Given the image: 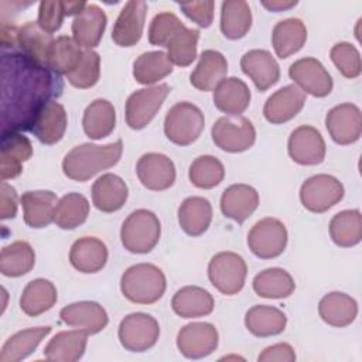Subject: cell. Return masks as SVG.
I'll return each mask as SVG.
<instances>
[{"mask_svg": "<svg viewBox=\"0 0 362 362\" xmlns=\"http://www.w3.org/2000/svg\"><path fill=\"white\" fill-rule=\"evenodd\" d=\"M82 52L83 51L74 41V38L68 35H59L54 38L48 49L47 66L57 75H68L78 65Z\"/></svg>", "mask_w": 362, "mask_h": 362, "instance_id": "f6af8a7d", "label": "cell"}, {"mask_svg": "<svg viewBox=\"0 0 362 362\" xmlns=\"http://www.w3.org/2000/svg\"><path fill=\"white\" fill-rule=\"evenodd\" d=\"M119 341L130 352H144L153 348L160 337V325L146 313H132L119 324Z\"/></svg>", "mask_w": 362, "mask_h": 362, "instance_id": "30bf717a", "label": "cell"}, {"mask_svg": "<svg viewBox=\"0 0 362 362\" xmlns=\"http://www.w3.org/2000/svg\"><path fill=\"white\" fill-rule=\"evenodd\" d=\"M182 13L197 23L202 28H208L212 24L214 20V8L215 3L212 0L206 1H187V3H178Z\"/></svg>", "mask_w": 362, "mask_h": 362, "instance_id": "db71d44e", "label": "cell"}, {"mask_svg": "<svg viewBox=\"0 0 362 362\" xmlns=\"http://www.w3.org/2000/svg\"><path fill=\"white\" fill-rule=\"evenodd\" d=\"M329 235L335 245L352 247L362 239V215L359 209H345L335 214L329 222Z\"/></svg>", "mask_w": 362, "mask_h": 362, "instance_id": "7bdbcfd3", "label": "cell"}, {"mask_svg": "<svg viewBox=\"0 0 362 362\" xmlns=\"http://www.w3.org/2000/svg\"><path fill=\"white\" fill-rule=\"evenodd\" d=\"M259 362H294L296 352L293 346L287 342H279L263 349L257 356Z\"/></svg>", "mask_w": 362, "mask_h": 362, "instance_id": "11a10c76", "label": "cell"}, {"mask_svg": "<svg viewBox=\"0 0 362 362\" xmlns=\"http://www.w3.org/2000/svg\"><path fill=\"white\" fill-rule=\"evenodd\" d=\"M257 206L259 194L247 184H233L222 192L221 211L226 218L238 223H243Z\"/></svg>", "mask_w": 362, "mask_h": 362, "instance_id": "d4e9b609", "label": "cell"}, {"mask_svg": "<svg viewBox=\"0 0 362 362\" xmlns=\"http://www.w3.org/2000/svg\"><path fill=\"white\" fill-rule=\"evenodd\" d=\"M69 262L81 273H98L107 262V247L98 238H79L71 246Z\"/></svg>", "mask_w": 362, "mask_h": 362, "instance_id": "83f0119b", "label": "cell"}, {"mask_svg": "<svg viewBox=\"0 0 362 362\" xmlns=\"http://www.w3.org/2000/svg\"><path fill=\"white\" fill-rule=\"evenodd\" d=\"M286 314L272 305H253L245 314V325L255 337H273L284 331Z\"/></svg>", "mask_w": 362, "mask_h": 362, "instance_id": "8d00e7d4", "label": "cell"}, {"mask_svg": "<svg viewBox=\"0 0 362 362\" xmlns=\"http://www.w3.org/2000/svg\"><path fill=\"white\" fill-rule=\"evenodd\" d=\"M64 17H66L65 1L44 0L40 3L37 23L44 31H47L49 34L58 31L62 25Z\"/></svg>", "mask_w": 362, "mask_h": 362, "instance_id": "f5cc1de1", "label": "cell"}, {"mask_svg": "<svg viewBox=\"0 0 362 362\" xmlns=\"http://www.w3.org/2000/svg\"><path fill=\"white\" fill-rule=\"evenodd\" d=\"M204 126V113L189 102L175 103L164 119L165 137L178 146L192 144L201 136Z\"/></svg>", "mask_w": 362, "mask_h": 362, "instance_id": "5b68a950", "label": "cell"}, {"mask_svg": "<svg viewBox=\"0 0 362 362\" xmlns=\"http://www.w3.org/2000/svg\"><path fill=\"white\" fill-rule=\"evenodd\" d=\"M262 4H263L267 10L279 13V11L288 10V8L294 7V6L297 4V1H296V0H291V1H284V0H283V1H281V0H272V1H262Z\"/></svg>", "mask_w": 362, "mask_h": 362, "instance_id": "6f0895ef", "label": "cell"}, {"mask_svg": "<svg viewBox=\"0 0 362 362\" xmlns=\"http://www.w3.org/2000/svg\"><path fill=\"white\" fill-rule=\"evenodd\" d=\"M161 225L157 215L148 209L133 211L123 222L120 240L126 250L137 255L151 252L160 240Z\"/></svg>", "mask_w": 362, "mask_h": 362, "instance_id": "277c9868", "label": "cell"}, {"mask_svg": "<svg viewBox=\"0 0 362 362\" xmlns=\"http://www.w3.org/2000/svg\"><path fill=\"white\" fill-rule=\"evenodd\" d=\"M188 177L192 185L201 189H211L219 185L225 177L223 164L214 156L205 154L197 157L188 170Z\"/></svg>", "mask_w": 362, "mask_h": 362, "instance_id": "c3c4849f", "label": "cell"}, {"mask_svg": "<svg viewBox=\"0 0 362 362\" xmlns=\"http://www.w3.org/2000/svg\"><path fill=\"white\" fill-rule=\"evenodd\" d=\"M318 313L324 322L332 327H348L358 315V304L351 296L332 291L325 294L318 304Z\"/></svg>", "mask_w": 362, "mask_h": 362, "instance_id": "1f68e13d", "label": "cell"}, {"mask_svg": "<svg viewBox=\"0 0 362 362\" xmlns=\"http://www.w3.org/2000/svg\"><path fill=\"white\" fill-rule=\"evenodd\" d=\"M147 3L143 0H130L120 10L113 28L112 40L119 47L136 45L143 34Z\"/></svg>", "mask_w": 362, "mask_h": 362, "instance_id": "2e32d148", "label": "cell"}, {"mask_svg": "<svg viewBox=\"0 0 362 362\" xmlns=\"http://www.w3.org/2000/svg\"><path fill=\"white\" fill-rule=\"evenodd\" d=\"M88 335L83 329L61 331L47 344L44 356L52 362H75L85 352Z\"/></svg>", "mask_w": 362, "mask_h": 362, "instance_id": "4dcf8cb0", "label": "cell"}, {"mask_svg": "<svg viewBox=\"0 0 362 362\" xmlns=\"http://www.w3.org/2000/svg\"><path fill=\"white\" fill-rule=\"evenodd\" d=\"M52 41V35L44 31L37 21H27L17 30L18 51L44 66H47V55Z\"/></svg>", "mask_w": 362, "mask_h": 362, "instance_id": "e575fe53", "label": "cell"}, {"mask_svg": "<svg viewBox=\"0 0 362 362\" xmlns=\"http://www.w3.org/2000/svg\"><path fill=\"white\" fill-rule=\"evenodd\" d=\"M184 27L182 21L170 11L158 13L153 17L148 27V41L151 45L165 47L170 37Z\"/></svg>", "mask_w": 362, "mask_h": 362, "instance_id": "816d5d0a", "label": "cell"}, {"mask_svg": "<svg viewBox=\"0 0 362 362\" xmlns=\"http://www.w3.org/2000/svg\"><path fill=\"white\" fill-rule=\"evenodd\" d=\"M212 221V206L204 197H188L178 208V223L189 236H199L208 230Z\"/></svg>", "mask_w": 362, "mask_h": 362, "instance_id": "836d02e7", "label": "cell"}, {"mask_svg": "<svg viewBox=\"0 0 362 362\" xmlns=\"http://www.w3.org/2000/svg\"><path fill=\"white\" fill-rule=\"evenodd\" d=\"M106 23L107 17L105 11L98 4L88 3L85 8L75 16L71 24L74 41L85 49L98 47L105 33Z\"/></svg>", "mask_w": 362, "mask_h": 362, "instance_id": "d6986e66", "label": "cell"}, {"mask_svg": "<svg viewBox=\"0 0 362 362\" xmlns=\"http://www.w3.org/2000/svg\"><path fill=\"white\" fill-rule=\"evenodd\" d=\"M218 329L209 322H191L177 334L178 351L189 359H201L218 348Z\"/></svg>", "mask_w": 362, "mask_h": 362, "instance_id": "4fadbf2b", "label": "cell"}, {"mask_svg": "<svg viewBox=\"0 0 362 362\" xmlns=\"http://www.w3.org/2000/svg\"><path fill=\"white\" fill-rule=\"evenodd\" d=\"M214 297L198 286L181 287L171 300L173 311L181 318H198L214 311Z\"/></svg>", "mask_w": 362, "mask_h": 362, "instance_id": "f546056e", "label": "cell"}, {"mask_svg": "<svg viewBox=\"0 0 362 362\" xmlns=\"http://www.w3.org/2000/svg\"><path fill=\"white\" fill-rule=\"evenodd\" d=\"M35 264V253L25 240H16L4 246L0 253V272L7 277H20L31 272Z\"/></svg>", "mask_w": 362, "mask_h": 362, "instance_id": "b9f144b4", "label": "cell"}, {"mask_svg": "<svg viewBox=\"0 0 362 362\" xmlns=\"http://www.w3.org/2000/svg\"><path fill=\"white\" fill-rule=\"evenodd\" d=\"M58 197L49 189L27 191L20 197L24 222L30 228L41 229L54 222Z\"/></svg>", "mask_w": 362, "mask_h": 362, "instance_id": "603a6c76", "label": "cell"}, {"mask_svg": "<svg viewBox=\"0 0 362 362\" xmlns=\"http://www.w3.org/2000/svg\"><path fill=\"white\" fill-rule=\"evenodd\" d=\"M344 192V185L338 178L328 174H317L301 184L300 201L310 212L322 214L337 205Z\"/></svg>", "mask_w": 362, "mask_h": 362, "instance_id": "9c48e42d", "label": "cell"}, {"mask_svg": "<svg viewBox=\"0 0 362 362\" xmlns=\"http://www.w3.org/2000/svg\"><path fill=\"white\" fill-rule=\"evenodd\" d=\"M59 75L14 49H1V134L30 130L41 107L62 93Z\"/></svg>", "mask_w": 362, "mask_h": 362, "instance_id": "6da1fadb", "label": "cell"}, {"mask_svg": "<svg viewBox=\"0 0 362 362\" xmlns=\"http://www.w3.org/2000/svg\"><path fill=\"white\" fill-rule=\"evenodd\" d=\"M246 274V262L235 252H219L212 256L208 264L211 284L225 296L238 294L245 286Z\"/></svg>", "mask_w": 362, "mask_h": 362, "instance_id": "8992f818", "label": "cell"}, {"mask_svg": "<svg viewBox=\"0 0 362 362\" xmlns=\"http://www.w3.org/2000/svg\"><path fill=\"white\" fill-rule=\"evenodd\" d=\"M99 76H100L99 54L93 49H85L75 69L66 75V79L75 88L88 89L96 85V82L99 81Z\"/></svg>", "mask_w": 362, "mask_h": 362, "instance_id": "681fc988", "label": "cell"}, {"mask_svg": "<svg viewBox=\"0 0 362 362\" xmlns=\"http://www.w3.org/2000/svg\"><path fill=\"white\" fill-rule=\"evenodd\" d=\"M82 126L85 134L92 140L107 137L116 126L115 106L106 99H95L83 112Z\"/></svg>", "mask_w": 362, "mask_h": 362, "instance_id": "d590c367", "label": "cell"}, {"mask_svg": "<svg viewBox=\"0 0 362 362\" xmlns=\"http://www.w3.org/2000/svg\"><path fill=\"white\" fill-rule=\"evenodd\" d=\"M173 72V62L164 51L141 54L133 64V76L141 85H153Z\"/></svg>", "mask_w": 362, "mask_h": 362, "instance_id": "ee69618b", "label": "cell"}, {"mask_svg": "<svg viewBox=\"0 0 362 362\" xmlns=\"http://www.w3.org/2000/svg\"><path fill=\"white\" fill-rule=\"evenodd\" d=\"M325 141L313 126H298L288 137L287 151L290 158L300 165H317L325 158Z\"/></svg>", "mask_w": 362, "mask_h": 362, "instance_id": "9a60e30c", "label": "cell"}, {"mask_svg": "<svg viewBox=\"0 0 362 362\" xmlns=\"http://www.w3.org/2000/svg\"><path fill=\"white\" fill-rule=\"evenodd\" d=\"M307 41V28L300 18L279 21L272 33V44L279 58L284 59L298 52Z\"/></svg>", "mask_w": 362, "mask_h": 362, "instance_id": "d6a6232c", "label": "cell"}, {"mask_svg": "<svg viewBox=\"0 0 362 362\" xmlns=\"http://www.w3.org/2000/svg\"><path fill=\"white\" fill-rule=\"evenodd\" d=\"M250 89L236 78H225L214 89V105L228 116H240L250 105Z\"/></svg>", "mask_w": 362, "mask_h": 362, "instance_id": "484cf974", "label": "cell"}, {"mask_svg": "<svg viewBox=\"0 0 362 362\" xmlns=\"http://www.w3.org/2000/svg\"><path fill=\"white\" fill-rule=\"evenodd\" d=\"M252 284L259 297L276 300L291 296L296 288L291 274L280 267H270L257 273Z\"/></svg>", "mask_w": 362, "mask_h": 362, "instance_id": "60d3db41", "label": "cell"}, {"mask_svg": "<svg viewBox=\"0 0 362 362\" xmlns=\"http://www.w3.org/2000/svg\"><path fill=\"white\" fill-rule=\"evenodd\" d=\"M305 103V93L293 85H286L272 93L264 106L263 115L272 124H281L300 113Z\"/></svg>", "mask_w": 362, "mask_h": 362, "instance_id": "ac0fdd59", "label": "cell"}, {"mask_svg": "<svg viewBox=\"0 0 362 362\" xmlns=\"http://www.w3.org/2000/svg\"><path fill=\"white\" fill-rule=\"evenodd\" d=\"M288 76L304 93L325 98L332 90V78L325 66L313 57L294 61L288 68Z\"/></svg>", "mask_w": 362, "mask_h": 362, "instance_id": "7c38bea8", "label": "cell"}, {"mask_svg": "<svg viewBox=\"0 0 362 362\" xmlns=\"http://www.w3.org/2000/svg\"><path fill=\"white\" fill-rule=\"evenodd\" d=\"M171 88L167 83L139 89L126 100V123L133 130L144 129L157 115Z\"/></svg>", "mask_w": 362, "mask_h": 362, "instance_id": "ba28073f", "label": "cell"}, {"mask_svg": "<svg viewBox=\"0 0 362 362\" xmlns=\"http://www.w3.org/2000/svg\"><path fill=\"white\" fill-rule=\"evenodd\" d=\"M139 181L151 191H164L175 181V165L161 153H146L136 164Z\"/></svg>", "mask_w": 362, "mask_h": 362, "instance_id": "e0dca14e", "label": "cell"}, {"mask_svg": "<svg viewBox=\"0 0 362 362\" xmlns=\"http://www.w3.org/2000/svg\"><path fill=\"white\" fill-rule=\"evenodd\" d=\"M240 68L260 92L267 90L280 79V66L266 49H250L245 52L240 58Z\"/></svg>", "mask_w": 362, "mask_h": 362, "instance_id": "44dd1931", "label": "cell"}, {"mask_svg": "<svg viewBox=\"0 0 362 362\" xmlns=\"http://www.w3.org/2000/svg\"><path fill=\"white\" fill-rule=\"evenodd\" d=\"M325 126L331 139L341 146L359 140L362 133V113L354 103H341L328 110Z\"/></svg>", "mask_w": 362, "mask_h": 362, "instance_id": "5bb4252c", "label": "cell"}, {"mask_svg": "<svg viewBox=\"0 0 362 362\" xmlns=\"http://www.w3.org/2000/svg\"><path fill=\"white\" fill-rule=\"evenodd\" d=\"M199 30L182 27L174 33L165 44L170 61L178 66H188L197 58V44Z\"/></svg>", "mask_w": 362, "mask_h": 362, "instance_id": "7dc6e473", "label": "cell"}, {"mask_svg": "<svg viewBox=\"0 0 362 362\" xmlns=\"http://www.w3.org/2000/svg\"><path fill=\"white\" fill-rule=\"evenodd\" d=\"M331 61L337 69L348 79L358 78L362 71L361 54L351 42H338L329 51Z\"/></svg>", "mask_w": 362, "mask_h": 362, "instance_id": "f907efd6", "label": "cell"}, {"mask_svg": "<svg viewBox=\"0 0 362 362\" xmlns=\"http://www.w3.org/2000/svg\"><path fill=\"white\" fill-rule=\"evenodd\" d=\"M165 287L164 273L151 263L133 264L120 277L122 294L136 304H153L158 301Z\"/></svg>", "mask_w": 362, "mask_h": 362, "instance_id": "3957f363", "label": "cell"}, {"mask_svg": "<svg viewBox=\"0 0 362 362\" xmlns=\"http://www.w3.org/2000/svg\"><path fill=\"white\" fill-rule=\"evenodd\" d=\"M226 58L215 49H205L199 55L195 69L189 75V82L194 88L202 92L214 90L218 83L226 78Z\"/></svg>", "mask_w": 362, "mask_h": 362, "instance_id": "4316f807", "label": "cell"}, {"mask_svg": "<svg viewBox=\"0 0 362 362\" xmlns=\"http://www.w3.org/2000/svg\"><path fill=\"white\" fill-rule=\"evenodd\" d=\"M66 124L68 117L65 107L57 100H51L41 107L31 124L30 132L42 144H55L62 139Z\"/></svg>", "mask_w": 362, "mask_h": 362, "instance_id": "cb8c5ba5", "label": "cell"}, {"mask_svg": "<svg viewBox=\"0 0 362 362\" xmlns=\"http://www.w3.org/2000/svg\"><path fill=\"white\" fill-rule=\"evenodd\" d=\"M58 298L54 283L47 279H34L23 290L20 308L28 317H37L51 310Z\"/></svg>", "mask_w": 362, "mask_h": 362, "instance_id": "74e56055", "label": "cell"}, {"mask_svg": "<svg viewBox=\"0 0 362 362\" xmlns=\"http://www.w3.org/2000/svg\"><path fill=\"white\" fill-rule=\"evenodd\" d=\"M17 191L13 185L1 181L0 184V218L13 219L17 214Z\"/></svg>", "mask_w": 362, "mask_h": 362, "instance_id": "9f6ffc18", "label": "cell"}, {"mask_svg": "<svg viewBox=\"0 0 362 362\" xmlns=\"http://www.w3.org/2000/svg\"><path fill=\"white\" fill-rule=\"evenodd\" d=\"M250 252L260 259H274L287 246V229L277 218H263L257 221L247 233Z\"/></svg>", "mask_w": 362, "mask_h": 362, "instance_id": "8fae6325", "label": "cell"}, {"mask_svg": "<svg viewBox=\"0 0 362 362\" xmlns=\"http://www.w3.org/2000/svg\"><path fill=\"white\" fill-rule=\"evenodd\" d=\"M129 189L126 182L116 174L106 173L92 185L93 205L106 214L119 211L127 201Z\"/></svg>", "mask_w": 362, "mask_h": 362, "instance_id": "f1b7e54d", "label": "cell"}, {"mask_svg": "<svg viewBox=\"0 0 362 362\" xmlns=\"http://www.w3.org/2000/svg\"><path fill=\"white\" fill-rule=\"evenodd\" d=\"M211 136L214 143L228 153L246 151L256 141L255 126L243 116L219 117L211 129Z\"/></svg>", "mask_w": 362, "mask_h": 362, "instance_id": "52a82bcc", "label": "cell"}, {"mask_svg": "<svg viewBox=\"0 0 362 362\" xmlns=\"http://www.w3.org/2000/svg\"><path fill=\"white\" fill-rule=\"evenodd\" d=\"M51 329V327H34L16 332L1 346L0 362H18L25 359L35 351Z\"/></svg>", "mask_w": 362, "mask_h": 362, "instance_id": "f35d334b", "label": "cell"}, {"mask_svg": "<svg viewBox=\"0 0 362 362\" xmlns=\"http://www.w3.org/2000/svg\"><path fill=\"white\" fill-rule=\"evenodd\" d=\"M123 153L122 140L105 146L83 143L68 151L62 160L64 174L78 182L90 180L98 173L116 165Z\"/></svg>", "mask_w": 362, "mask_h": 362, "instance_id": "7a4b0ae2", "label": "cell"}, {"mask_svg": "<svg viewBox=\"0 0 362 362\" xmlns=\"http://www.w3.org/2000/svg\"><path fill=\"white\" fill-rule=\"evenodd\" d=\"M61 321L69 327L83 329L93 335L105 329L109 322L106 310L96 301H78L59 311Z\"/></svg>", "mask_w": 362, "mask_h": 362, "instance_id": "ffe728a7", "label": "cell"}, {"mask_svg": "<svg viewBox=\"0 0 362 362\" xmlns=\"http://www.w3.org/2000/svg\"><path fill=\"white\" fill-rule=\"evenodd\" d=\"M252 27V11L245 0H226L221 6V31L229 40L245 37Z\"/></svg>", "mask_w": 362, "mask_h": 362, "instance_id": "ab89813d", "label": "cell"}, {"mask_svg": "<svg viewBox=\"0 0 362 362\" xmlns=\"http://www.w3.org/2000/svg\"><path fill=\"white\" fill-rule=\"evenodd\" d=\"M89 215V201L79 192L64 195L55 208L54 222L65 230H71L82 225Z\"/></svg>", "mask_w": 362, "mask_h": 362, "instance_id": "bcb514c9", "label": "cell"}, {"mask_svg": "<svg viewBox=\"0 0 362 362\" xmlns=\"http://www.w3.org/2000/svg\"><path fill=\"white\" fill-rule=\"evenodd\" d=\"M33 156L31 141L21 133L1 134L0 147V178L1 181L16 178L23 171V163Z\"/></svg>", "mask_w": 362, "mask_h": 362, "instance_id": "7402d4cb", "label": "cell"}]
</instances>
